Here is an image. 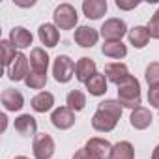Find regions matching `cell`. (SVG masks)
Returning <instances> with one entry per match:
<instances>
[{
  "mask_svg": "<svg viewBox=\"0 0 159 159\" xmlns=\"http://www.w3.org/2000/svg\"><path fill=\"white\" fill-rule=\"evenodd\" d=\"M66 103L73 112H79V111H83L86 107V96L81 90H71L67 94V98H66Z\"/></svg>",
  "mask_w": 159,
  "mask_h": 159,
  "instance_id": "d4e9b609",
  "label": "cell"
},
{
  "mask_svg": "<svg viewBox=\"0 0 159 159\" xmlns=\"http://www.w3.org/2000/svg\"><path fill=\"white\" fill-rule=\"evenodd\" d=\"M51 122H52V125L56 127V129H69V127H73V124H75V112L66 105V107H58V109H54L52 111V114H51Z\"/></svg>",
  "mask_w": 159,
  "mask_h": 159,
  "instance_id": "ba28073f",
  "label": "cell"
},
{
  "mask_svg": "<svg viewBox=\"0 0 159 159\" xmlns=\"http://www.w3.org/2000/svg\"><path fill=\"white\" fill-rule=\"evenodd\" d=\"M116 6L120 8V10H133V8H137L139 6V2H137V0H129V2H127V0H116Z\"/></svg>",
  "mask_w": 159,
  "mask_h": 159,
  "instance_id": "4dcf8cb0",
  "label": "cell"
},
{
  "mask_svg": "<svg viewBox=\"0 0 159 159\" xmlns=\"http://www.w3.org/2000/svg\"><path fill=\"white\" fill-rule=\"evenodd\" d=\"M98 73V67H96V62L88 56H83L81 60L77 62L75 66V77H77V81H81V83H88L90 79Z\"/></svg>",
  "mask_w": 159,
  "mask_h": 159,
  "instance_id": "30bf717a",
  "label": "cell"
},
{
  "mask_svg": "<svg viewBox=\"0 0 159 159\" xmlns=\"http://www.w3.org/2000/svg\"><path fill=\"white\" fill-rule=\"evenodd\" d=\"M144 75H146V83H148L150 86L159 84V62H152V64H148Z\"/></svg>",
  "mask_w": 159,
  "mask_h": 159,
  "instance_id": "83f0119b",
  "label": "cell"
},
{
  "mask_svg": "<svg viewBox=\"0 0 159 159\" xmlns=\"http://www.w3.org/2000/svg\"><path fill=\"white\" fill-rule=\"evenodd\" d=\"M17 52H15V47L11 45L10 39H2L0 41V60H2V64L6 67H10V64L15 60Z\"/></svg>",
  "mask_w": 159,
  "mask_h": 159,
  "instance_id": "484cf974",
  "label": "cell"
},
{
  "mask_svg": "<svg viewBox=\"0 0 159 159\" xmlns=\"http://www.w3.org/2000/svg\"><path fill=\"white\" fill-rule=\"evenodd\" d=\"M86 90L92 96H103L107 92V77H105V73H96L86 83Z\"/></svg>",
  "mask_w": 159,
  "mask_h": 159,
  "instance_id": "7402d4cb",
  "label": "cell"
},
{
  "mask_svg": "<svg viewBox=\"0 0 159 159\" xmlns=\"http://www.w3.org/2000/svg\"><path fill=\"white\" fill-rule=\"evenodd\" d=\"M73 159H96V157H94L86 148H81V150H77V152H75Z\"/></svg>",
  "mask_w": 159,
  "mask_h": 159,
  "instance_id": "1f68e13d",
  "label": "cell"
},
{
  "mask_svg": "<svg viewBox=\"0 0 159 159\" xmlns=\"http://www.w3.org/2000/svg\"><path fill=\"white\" fill-rule=\"evenodd\" d=\"M105 77H107V81H111V83H114L118 86L120 83H124L129 77V69H127L125 64H120V62L107 64L105 66Z\"/></svg>",
  "mask_w": 159,
  "mask_h": 159,
  "instance_id": "5bb4252c",
  "label": "cell"
},
{
  "mask_svg": "<svg viewBox=\"0 0 159 159\" xmlns=\"http://www.w3.org/2000/svg\"><path fill=\"white\" fill-rule=\"evenodd\" d=\"M148 34H150V38H153V39H159V10L153 13V17L150 19V23H148Z\"/></svg>",
  "mask_w": 159,
  "mask_h": 159,
  "instance_id": "f1b7e54d",
  "label": "cell"
},
{
  "mask_svg": "<svg viewBox=\"0 0 159 159\" xmlns=\"http://www.w3.org/2000/svg\"><path fill=\"white\" fill-rule=\"evenodd\" d=\"M118 101L122 103V107L125 109H137L140 107V83L137 81V79L133 75H129L124 83L118 84Z\"/></svg>",
  "mask_w": 159,
  "mask_h": 159,
  "instance_id": "7a4b0ae2",
  "label": "cell"
},
{
  "mask_svg": "<svg viewBox=\"0 0 159 159\" xmlns=\"http://www.w3.org/2000/svg\"><path fill=\"white\" fill-rule=\"evenodd\" d=\"M38 38H39V41H41L45 47H56L58 41H60V32H58L56 25H49V23H45V25L39 26V30H38Z\"/></svg>",
  "mask_w": 159,
  "mask_h": 159,
  "instance_id": "2e32d148",
  "label": "cell"
},
{
  "mask_svg": "<svg viewBox=\"0 0 159 159\" xmlns=\"http://www.w3.org/2000/svg\"><path fill=\"white\" fill-rule=\"evenodd\" d=\"M148 101H150L152 107H155L159 111V84L150 86V90H148Z\"/></svg>",
  "mask_w": 159,
  "mask_h": 159,
  "instance_id": "f546056e",
  "label": "cell"
},
{
  "mask_svg": "<svg viewBox=\"0 0 159 159\" xmlns=\"http://www.w3.org/2000/svg\"><path fill=\"white\" fill-rule=\"evenodd\" d=\"M96 159H109L111 157V152H112V146H111V142L109 140H105V139H98V137H94V139H90L88 142H86V146H84Z\"/></svg>",
  "mask_w": 159,
  "mask_h": 159,
  "instance_id": "8fae6325",
  "label": "cell"
},
{
  "mask_svg": "<svg viewBox=\"0 0 159 159\" xmlns=\"http://www.w3.org/2000/svg\"><path fill=\"white\" fill-rule=\"evenodd\" d=\"M101 52L109 58H124L127 54V47L122 41H105V45L101 47Z\"/></svg>",
  "mask_w": 159,
  "mask_h": 159,
  "instance_id": "cb8c5ba5",
  "label": "cell"
},
{
  "mask_svg": "<svg viewBox=\"0 0 159 159\" xmlns=\"http://www.w3.org/2000/svg\"><path fill=\"white\" fill-rule=\"evenodd\" d=\"M28 64H30V58H26L23 52H17L15 60L8 67V77L11 79V81H15V83L17 81H25L26 75L30 73L28 71Z\"/></svg>",
  "mask_w": 159,
  "mask_h": 159,
  "instance_id": "52a82bcc",
  "label": "cell"
},
{
  "mask_svg": "<svg viewBox=\"0 0 159 159\" xmlns=\"http://www.w3.org/2000/svg\"><path fill=\"white\" fill-rule=\"evenodd\" d=\"M15 159H28V157H25V155H19V157H15Z\"/></svg>",
  "mask_w": 159,
  "mask_h": 159,
  "instance_id": "836d02e7",
  "label": "cell"
},
{
  "mask_svg": "<svg viewBox=\"0 0 159 159\" xmlns=\"http://www.w3.org/2000/svg\"><path fill=\"white\" fill-rule=\"evenodd\" d=\"M30 67L32 71H38V73H47V67H49V54L45 52V49H32L30 52Z\"/></svg>",
  "mask_w": 159,
  "mask_h": 159,
  "instance_id": "d6986e66",
  "label": "cell"
},
{
  "mask_svg": "<svg viewBox=\"0 0 159 159\" xmlns=\"http://www.w3.org/2000/svg\"><path fill=\"white\" fill-rule=\"evenodd\" d=\"M2 105L6 111L10 112H15V111H21L25 107V98L21 92L13 90V88H6L2 92Z\"/></svg>",
  "mask_w": 159,
  "mask_h": 159,
  "instance_id": "7c38bea8",
  "label": "cell"
},
{
  "mask_svg": "<svg viewBox=\"0 0 159 159\" xmlns=\"http://www.w3.org/2000/svg\"><path fill=\"white\" fill-rule=\"evenodd\" d=\"M73 39H75L77 45L88 49V47H94V45L98 43L99 32H98L96 28H92V26H79V28L75 30V34H73Z\"/></svg>",
  "mask_w": 159,
  "mask_h": 159,
  "instance_id": "9c48e42d",
  "label": "cell"
},
{
  "mask_svg": "<svg viewBox=\"0 0 159 159\" xmlns=\"http://www.w3.org/2000/svg\"><path fill=\"white\" fill-rule=\"evenodd\" d=\"M15 131L23 137H34L36 135V129H38V124H36V118L30 116V114H21L15 118Z\"/></svg>",
  "mask_w": 159,
  "mask_h": 159,
  "instance_id": "e0dca14e",
  "label": "cell"
},
{
  "mask_svg": "<svg viewBox=\"0 0 159 159\" xmlns=\"http://www.w3.org/2000/svg\"><path fill=\"white\" fill-rule=\"evenodd\" d=\"M30 105H32V109H34L36 112H47V111H51L52 105H54V96H52L51 92H39L38 96L32 98Z\"/></svg>",
  "mask_w": 159,
  "mask_h": 159,
  "instance_id": "ffe728a7",
  "label": "cell"
},
{
  "mask_svg": "<svg viewBox=\"0 0 159 159\" xmlns=\"http://www.w3.org/2000/svg\"><path fill=\"white\" fill-rule=\"evenodd\" d=\"M25 83H26V86L32 88V90H41V88H45V84H47V73L30 71V73L26 75V79H25Z\"/></svg>",
  "mask_w": 159,
  "mask_h": 159,
  "instance_id": "4316f807",
  "label": "cell"
},
{
  "mask_svg": "<svg viewBox=\"0 0 159 159\" xmlns=\"http://www.w3.org/2000/svg\"><path fill=\"white\" fill-rule=\"evenodd\" d=\"M75 62L66 56V54H58L54 58V66H52V75H54V81L56 83H69L71 77L75 73Z\"/></svg>",
  "mask_w": 159,
  "mask_h": 159,
  "instance_id": "277c9868",
  "label": "cell"
},
{
  "mask_svg": "<svg viewBox=\"0 0 159 159\" xmlns=\"http://www.w3.org/2000/svg\"><path fill=\"white\" fill-rule=\"evenodd\" d=\"M107 0H84L83 2V11L88 19H101L105 13H107Z\"/></svg>",
  "mask_w": 159,
  "mask_h": 159,
  "instance_id": "9a60e30c",
  "label": "cell"
},
{
  "mask_svg": "<svg viewBox=\"0 0 159 159\" xmlns=\"http://www.w3.org/2000/svg\"><path fill=\"white\" fill-rule=\"evenodd\" d=\"M52 17H54L56 28H60V30H71V28L77 26V21H79L77 10L71 4H60L54 10V15Z\"/></svg>",
  "mask_w": 159,
  "mask_h": 159,
  "instance_id": "3957f363",
  "label": "cell"
},
{
  "mask_svg": "<svg viewBox=\"0 0 159 159\" xmlns=\"http://www.w3.org/2000/svg\"><path fill=\"white\" fill-rule=\"evenodd\" d=\"M122 103L116 99H105L98 105L96 114L92 116V127L101 133H109L116 127L120 116H122Z\"/></svg>",
  "mask_w": 159,
  "mask_h": 159,
  "instance_id": "6da1fadb",
  "label": "cell"
},
{
  "mask_svg": "<svg viewBox=\"0 0 159 159\" xmlns=\"http://www.w3.org/2000/svg\"><path fill=\"white\" fill-rule=\"evenodd\" d=\"M127 32H129V30H127L125 21L112 17V19H107V21L103 23L99 34L103 36L105 41H122V38H124Z\"/></svg>",
  "mask_w": 159,
  "mask_h": 159,
  "instance_id": "5b68a950",
  "label": "cell"
},
{
  "mask_svg": "<svg viewBox=\"0 0 159 159\" xmlns=\"http://www.w3.org/2000/svg\"><path fill=\"white\" fill-rule=\"evenodd\" d=\"M32 152H34L36 159H51L54 155V140H52V137L49 133L36 135Z\"/></svg>",
  "mask_w": 159,
  "mask_h": 159,
  "instance_id": "8992f818",
  "label": "cell"
},
{
  "mask_svg": "<svg viewBox=\"0 0 159 159\" xmlns=\"http://www.w3.org/2000/svg\"><path fill=\"white\" fill-rule=\"evenodd\" d=\"M152 112L146 109V107H137V109H133L131 111V116H129V124L135 127V129H139V131H142V129H148L150 127V124H152Z\"/></svg>",
  "mask_w": 159,
  "mask_h": 159,
  "instance_id": "4fadbf2b",
  "label": "cell"
},
{
  "mask_svg": "<svg viewBox=\"0 0 159 159\" xmlns=\"http://www.w3.org/2000/svg\"><path fill=\"white\" fill-rule=\"evenodd\" d=\"M109 159H135L133 144H131V142H127V140H122V142L114 144Z\"/></svg>",
  "mask_w": 159,
  "mask_h": 159,
  "instance_id": "603a6c76",
  "label": "cell"
},
{
  "mask_svg": "<svg viewBox=\"0 0 159 159\" xmlns=\"http://www.w3.org/2000/svg\"><path fill=\"white\" fill-rule=\"evenodd\" d=\"M150 159H159V144L153 148V152H152V157Z\"/></svg>",
  "mask_w": 159,
  "mask_h": 159,
  "instance_id": "d6a6232c",
  "label": "cell"
},
{
  "mask_svg": "<svg viewBox=\"0 0 159 159\" xmlns=\"http://www.w3.org/2000/svg\"><path fill=\"white\" fill-rule=\"evenodd\" d=\"M127 38H129V43L137 49H142L148 45V39H150V34H148V28L146 26H135L127 32Z\"/></svg>",
  "mask_w": 159,
  "mask_h": 159,
  "instance_id": "44dd1931",
  "label": "cell"
},
{
  "mask_svg": "<svg viewBox=\"0 0 159 159\" xmlns=\"http://www.w3.org/2000/svg\"><path fill=\"white\" fill-rule=\"evenodd\" d=\"M32 39H34L32 34L26 28H23V26H15L10 32V41H11V45L15 49H26V47H30Z\"/></svg>",
  "mask_w": 159,
  "mask_h": 159,
  "instance_id": "ac0fdd59",
  "label": "cell"
}]
</instances>
